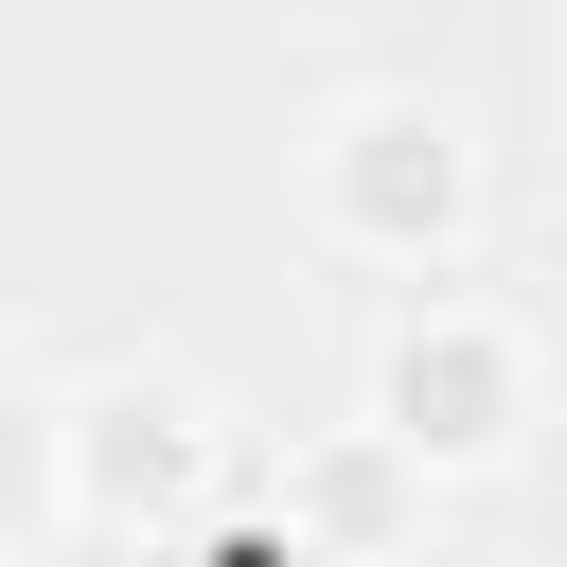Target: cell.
Listing matches in <instances>:
<instances>
[{
	"label": "cell",
	"instance_id": "2",
	"mask_svg": "<svg viewBox=\"0 0 567 567\" xmlns=\"http://www.w3.org/2000/svg\"><path fill=\"white\" fill-rule=\"evenodd\" d=\"M354 213H372V230H443V213H461V159H443L425 124H354Z\"/></svg>",
	"mask_w": 567,
	"mask_h": 567
},
{
	"label": "cell",
	"instance_id": "1",
	"mask_svg": "<svg viewBox=\"0 0 567 567\" xmlns=\"http://www.w3.org/2000/svg\"><path fill=\"white\" fill-rule=\"evenodd\" d=\"M496 408H514L496 337H461V319H443V337H408V354H390V425H408V443H496Z\"/></svg>",
	"mask_w": 567,
	"mask_h": 567
}]
</instances>
